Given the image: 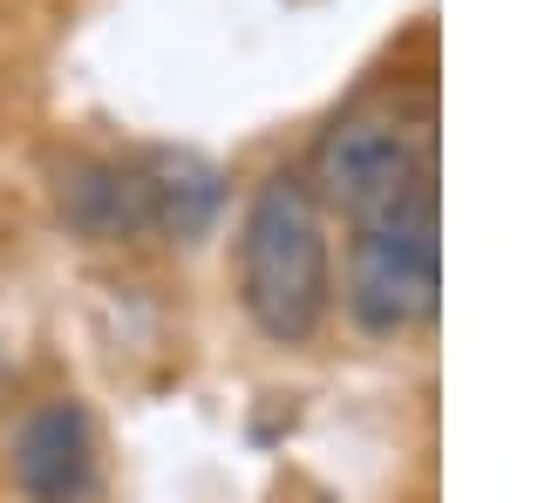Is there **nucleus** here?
<instances>
[{
  "label": "nucleus",
  "mask_w": 558,
  "mask_h": 503,
  "mask_svg": "<svg viewBox=\"0 0 558 503\" xmlns=\"http://www.w3.org/2000/svg\"><path fill=\"white\" fill-rule=\"evenodd\" d=\"M239 306L272 347H306L333 314V238L306 171L253 184L239 218Z\"/></svg>",
  "instance_id": "nucleus-1"
},
{
  "label": "nucleus",
  "mask_w": 558,
  "mask_h": 503,
  "mask_svg": "<svg viewBox=\"0 0 558 503\" xmlns=\"http://www.w3.org/2000/svg\"><path fill=\"white\" fill-rule=\"evenodd\" d=\"M442 293V225H436V184L415 198L388 205L375 218H354L348 238V279L341 306L361 333L375 341H402V333L436 320Z\"/></svg>",
  "instance_id": "nucleus-2"
},
{
  "label": "nucleus",
  "mask_w": 558,
  "mask_h": 503,
  "mask_svg": "<svg viewBox=\"0 0 558 503\" xmlns=\"http://www.w3.org/2000/svg\"><path fill=\"white\" fill-rule=\"evenodd\" d=\"M306 184H314V198L327 211L375 218L436 184V144L423 123L396 116V109H354L314 144Z\"/></svg>",
  "instance_id": "nucleus-3"
},
{
  "label": "nucleus",
  "mask_w": 558,
  "mask_h": 503,
  "mask_svg": "<svg viewBox=\"0 0 558 503\" xmlns=\"http://www.w3.org/2000/svg\"><path fill=\"white\" fill-rule=\"evenodd\" d=\"M8 477L27 503H89L102 483V442L75 395H48L8 435Z\"/></svg>",
  "instance_id": "nucleus-4"
},
{
  "label": "nucleus",
  "mask_w": 558,
  "mask_h": 503,
  "mask_svg": "<svg viewBox=\"0 0 558 503\" xmlns=\"http://www.w3.org/2000/svg\"><path fill=\"white\" fill-rule=\"evenodd\" d=\"M54 198H62V218H69L82 238L123 245V238H144L150 232V191H144V171H130V163L69 157Z\"/></svg>",
  "instance_id": "nucleus-5"
},
{
  "label": "nucleus",
  "mask_w": 558,
  "mask_h": 503,
  "mask_svg": "<svg viewBox=\"0 0 558 503\" xmlns=\"http://www.w3.org/2000/svg\"><path fill=\"white\" fill-rule=\"evenodd\" d=\"M144 191H150V232H171V238H205L218 205H226V184L205 157L191 150H157L144 163Z\"/></svg>",
  "instance_id": "nucleus-6"
}]
</instances>
